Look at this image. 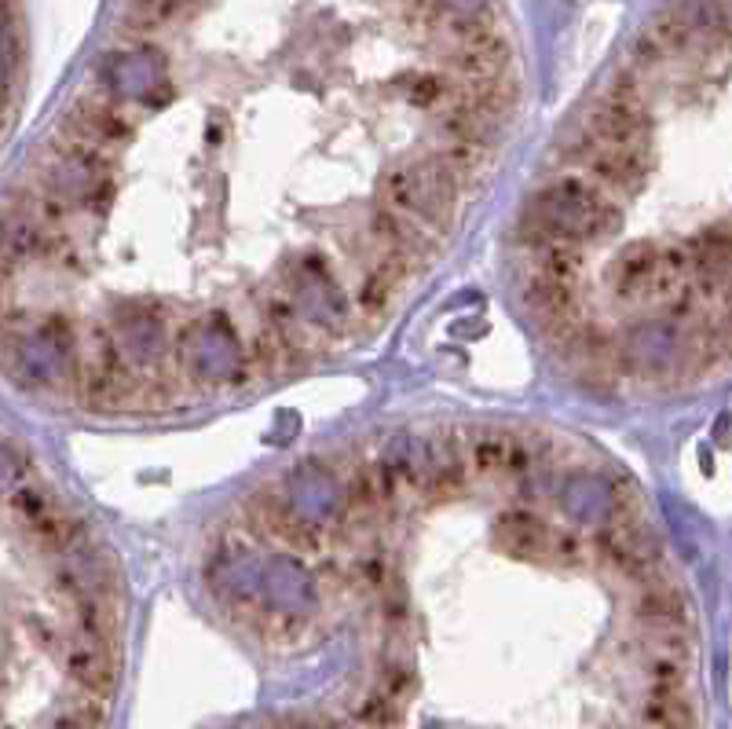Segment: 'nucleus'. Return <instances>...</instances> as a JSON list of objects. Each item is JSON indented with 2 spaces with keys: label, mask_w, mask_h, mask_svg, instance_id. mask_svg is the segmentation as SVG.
<instances>
[{
  "label": "nucleus",
  "mask_w": 732,
  "mask_h": 729,
  "mask_svg": "<svg viewBox=\"0 0 732 729\" xmlns=\"http://www.w3.org/2000/svg\"><path fill=\"white\" fill-rule=\"evenodd\" d=\"M22 462L0 443V729L4 726V700L11 689V664H15V645L33 648L26 626L37 617V609L30 605V594L19 590L33 576V565H44L52 557H44L30 539V528L19 524L8 514V487L19 481Z\"/></svg>",
  "instance_id": "nucleus-1"
},
{
  "label": "nucleus",
  "mask_w": 732,
  "mask_h": 729,
  "mask_svg": "<svg viewBox=\"0 0 732 729\" xmlns=\"http://www.w3.org/2000/svg\"><path fill=\"white\" fill-rule=\"evenodd\" d=\"M524 216L542 224L553 238H564V243H575V246H586L593 238H609L620 232V224H623L620 202L609 199L601 187H593L590 180L579 173L546 180L528 199Z\"/></svg>",
  "instance_id": "nucleus-2"
},
{
  "label": "nucleus",
  "mask_w": 732,
  "mask_h": 729,
  "mask_svg": "<svg viewBox=\"0 0 732 729\" xmlns=\"http://www.w3.org/2000/svg\"><path fill=\"white\" fill-rule=\"evenodd\" d=\"M458 180L451 169L440 162L437 154H426L418 162L388 169L381 180V206L392 213L407 216L418 227H426L429 235H451L454 216H458Z\"/></svg>",
  "instance_id": "nucleus-3"
},
{
  "label": "nucleus",
  "mask_w": 732,
  "mask_h": 729,
  "mask_svg": "<svg viewBox=\"0 0 732 729\" xmlns=\"http://www.w3.org/2000/svg\"><path fill=\"white\" fill-rule=\"evenodd\" d=\"M582 132L601 147H648V110L634 71L615 74Z\"/></svg>",
  "instance_id": "nucleus-4"
},
{
  "label": "nucleus",
  "mask_w": 732,
  "mask_h": 729,
  "mask_svg": "<svg viewBox=\"0 0 732 729\" xmlns=\"http://www.w3.org/2000/svg\"><path fill=\"white\" fill-rule=\"evenodd\" d=\"M243 521L257 539L297 546V550H304V554L323 550L326 539H330L326 528H319V524L293 514L290 498L279 492V484H271V487L265 484V487H257L254 495H246L243 498Z\"/></svg>",
  "instance_id": "nucleus-5"
},
{
  "label": "nucleus",
  "mask_w": 732,
  "mask_h": 729,
  "mask_svg": "<svg viewBox=\"0 0 732 729\" xmlns=\"http://www.w3.org/2000/svg\"><path fill=\"white\" fill-rule=\"evenodd\" d=\"M66 140H77L85 147H99V151H114L132 136V121L125 118L121 107H114L107 96H77L74 107L66 110L60 129Z\"/></svg>",
  "instance_id": "nucleus-6"
},
{
  "label": "nucleus",
  "mask_w": 732,
  "mask_h": 729,
  "mask_svg": "<svg viewBox=\"0 0 732 729\" xmlns=\"http://www.w3.org/2000/svg\"><path fill=\"white\" fill-rule=\"evenodd\" d=\"M60 664L71 686L85 689L88 697L103 704L114 700V689H118V645L114 642H92V637L71 634V645L63 648Z\"/></svg>",
  "instance_id": "nucleus-7"
},
{
  "label": "nucleus",
  "mask_w": 732,
  "mask_h": 729,
  "mask_svg": "<svg viewBox=\"0 0 732 729\" xmlns=\"http://www.w3.org/2000/svg\"><path fill=\"white\" fill-rule=\"evenodd\" d=\"M634 620L648 634H689L692 612L681 583H674V576L656 579V583H640L634 590Z\"/></svg>",
  "instance_id": "nucleus-8"
},
{
  "label": "nucleus",
  "mask_w": 732,
  "mask_h": 729,
  "mask_svg": "<svg viewBox=\"0 0 732 729\" xmlns=\"http://www.w3.org/2000/svg\"><path fill=\"white\" fill-rule=\"evenodd\" d=\"M458 448H462L469 476H484V481H502L509 459L513 432L491 429V426H454Z\"/></svg>",
  "instance_id": "nucleus-9"
},
{
  "label": "nucleus",
  "mask_w": 732,
  "mask_h": 729,
  "mask_svg": "<svg viewBox=\"0 0 732 729\" xmlns=\"http://www.w3.org/2000/svg\"><path fill=\"white\" fill-rule=\"evenodd\" d=\"M549 539H553V528L531 506H509L498 514L502 554L520 557V561H539V557H549Z\"/></svg>",
  "instance_id": "nucleus-10"
},
{
  "label": "nucleus",
  "mask_w": 732,
  "mask_h": 729,
  "mask_svg": "<svg viewBox=\"0 0 732 729\" xmlns=\"http://www.w3.org/2000/svg\"><path fill=\"white\" fill-rule=\"evenodd\" d=\"M659 265V246L648 243V238H637V243H626L615 257V265L609 271V287L615 298H640L652 279V271Z\"/></svg>",
  "instance_id": "nucleus-11"
},
{
  "label": "nucleus",
  "mask_w": 732,
  "mask_h": 729,
  "mask_svg": "<svg viewBox=\"0 0 732 729\" xmlns=\"http://www.w3.org/2000/svg\"><path fill=\"white\" fill-rule=\"evenodd\" d=\"M454 74L462 77L465 85L473 82H491V77H502L509 66V49L498 33H487V37H476L469 44H458L454 49Z\"/></svg>",
  "instance_id": "nucleus-12"
},
{
  "label": "nucleus",
  "mask_w": 732,
  "mask_h": 729,
  "mask_svg": "<svg viewBox=\"0 0 732 729\" xmlns=\"http://www.w3.org/2000/svg\"><path fill=\"white\" fill-rule=\"evenodd\" d=\"M531 271L542 279L564 282V287H579L582 271H586V249L575 243H564V238H553L549 246H542L539 254H531Z\"/></svg>",
  "instance_id": "nucleus-13"
},
{
  "label": "nucleus",
  "mask_w": 732,
  "mask_h": 729,
  "mask_svg": "<svg viewBox=\"0 0 732 729\" xmlns=\"http://www.w3.org/2000/svg\"><path fill=\"white\" fill-rule=\"evenodd\" d=\"M187 4L191 0H129V8H125V15H121V30L129 33V37L154 33L169 26L173 19H180Z\"/></svg>",
  "instance_id": "nucleus-14"
},
{
  "label": "nucleus",
  "mask_w": 732,
  "mask_h": 729,
  "mask_svg": "<svg viewBox=\"0 0 732 729\" xmlns=\"http://www.w3.org/2000/svg\"><path fill=\"white\" fill-rule=\"evenodd\" d=\"M524 301L542 319V315H557L571 309V304H579L582 298H579V287H564V282L542 279V276H535V271H528V276H524Z\"/></svg>",
  "instance_id": "nucleus-15"
},
{
  "label": "nucleus",
  "mask_w": 732,
  "mask_h": 729,
  "mask_svg": "<svg viewBox=\"0 0 732 729\" xmlns=\"http://www.w3.org/2000/svg\"><path fill=\"white\" fill-rule=\"evenodd\" d=\"M440 158L443 165L451 169V176L458 180V191H469V184L473 180H480L484 176V169H487V158H491V151H484V147H473V143H448L443 151H432Z\"/></svg>",
  "instance_id": "nucleus-16"
},
{
  "label": "nucleus",
  "mask_w": 732,
  "mask_h": 729,
  "mask_svg": "<svg viewBox=\"0 0 732 729\" xmlns=\"http://www.w3.org/2000/svg\"><path fill=\"white\" fill-rule=\"evenodd\" d=\"M243 363L254 374V382H271L282 374V356H279V345H274V334L268 326H254V334L246 337V352H243Z\"/></svg>",
  "instance_id": "nucleus-17"
},
{
  "label": "nucleus",
  "mask_w": 732,
  "mask_h": 729,
  "mask_svg": "<svg viewBox=\"0 0 732 729\" xmlns=\"http://www.w3.org/2000/svg\"><path fill=\"white\" fill-rule=\"evenodd\" d=\"M396 293L399 290H392L381 276H377V271L366 268V276L359 279V287H356V312H359L363 323H381V319L388 315V309H392Z\"/></svg>",
  "instance_id": "nucleus-18"
},
{
  "label": "nucleus",
  "mask_w": 732,
  "mask_h": 729,
  "mask_svg": "<svg viewBox=\"0 0 732 729\" xmlns=\"http://www.w3.org/2000/svg\"><path fill=\"white\" fill-rule=\"evenodd\" d=\"M549 557H557V561H582L586 557V539L579 532H553Z\"/></svg>",
  "instance_id": "nucleus-19"
},
{
  "label": "nucleus",
  "mask_w": 732,
  "mask_h": 729,
  "mask_svg": "<svg viewBox=\"0 0 732 729\" xmlns=\"http://www.w3.org/2000/svg\"><path fill=\"white\" fill-rule=\"evenodd\" d=\"M443 88H448V82H443L440 74H421L415 88H410V99H415L418 107H432L443 99Z\"/></svg>",
  "instance_id": "nucleus-20"
},
{
  "label": "nucleus",
  "mask_w": 732,
  "mask_h": 729,
  "mask_svg": "<svg viewBox=\"0 0 732 729\" xmlns=\"http://www.w3.org/2000/svg\"><path fill=\"white\" fill-rule=\"evenodd\" d=\"M443 4H448V15L454 19H484L491 0H443Z\"/></svg>",
  "instance_id": "nucleus-21"
},
{
  "label": "nucleus",
  "mask_w": 732,
  "mask_h": 729,
  "mask_svg": "<svg viewBox=\"0 0 732 729\" xmlns=\"http://www.w3.org/2000/svg\"><path fill=\"white\" fill-rule=\"evenodd\" d=\"M601 729H631V726H623V722H615V719H612V722H604Z\"/></svg>",
  "instance_id": "nucleus-22"
}]
</instances>
